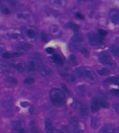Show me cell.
<instances>
[{"label":"cell","mask_w":119,"mask_h":133,"mask_svg":"<svg viewBox=\"0 0 119 133\" xmlns=\"http://www.w3.org/2000/svg\"><path fill=\"white\" fill-rule=\"evenodd\" d=\"M50 98L54 106L57 107H61L64 106L66 103V96L62 90L54 88L50 92Z\"/></svg>","instance_id":"1"},{"label":"cell","mask_w":119,"mask_h":133,"mask_svg":"<svg viewBox=\"0 0 119 133\" xmlns=\"http://www.w3.org/2000/svg\"><path fill=\"white\" fill-rule=\"evenodd\" d=\"M42 63L41 60V57L38 53H35L33 55L31 59L29 61V63L27 64V68L29 72H34V71L38 70L40 66Z\"/></svg>","instance_id":"2"},{"label":"cell","mask_w":119,"mask_h":133,"mask_svg":"<svg viewBox=\"0 0 119 133\" xmlns=\"http://www.w3.org/2000/svg\"><path fill=\"white\" fill-rule=\"evenodd\" d=\"M89 44L92 46H99L104 43V39L100 35L94 33H89L88 34Z\"/></svg>","instance_id":"3"},{"label":"cell","mask_w":119,"mask_h":133,"mask_svg":"<svg viewBox=\"0 0 119 133\" xmlns=\"http://www.w3.org/2000/svg\"><path fill=\"white\" fill-rule=\"evenodd\" d=\"M99 60L101 63L110 66H115L116 63L114 61L110 55L106 52H102L99 55Z\"/></svg>","instance_id":"4"},{"label":"cell","mask_w":119,"mask_h":133,"mask_svg":"<svg viewBox=\"0 0 119 133\" xmlns=\"http://www.w3.org/2000/svg\"><path fill=\"white\" fill-rule=\"evenodd\" d=\"M11 68L15 69L19 73H23L26 69V64L23 61H14L9 63Z\"/></svg>","instance_id":"5"},{"label":"cell","mask_w":119,"mask_h":133,"mask_svg":"<svg viewBox=\"0 0 119 133\" xmlns=\"http://www.w3.org/2000/svg\"><path fill=\"white\" fill-rule=\"evenodd\" d=\"M76 107H77V111L80 116L83 118H87L89 115V109L87 105L80 102H77Z\"/></svg>","instance_id":"6"},{"label":"cell","mask_w":119,"mask_h":133,"mask_svg":"<svg viewBox=\"0 0 119 133\" xmlns=\"http://www.w3.org/2000/svg\"><path fill=\"white\" fill-rule=\"evenodd\" d=\"M13 129L15 132H25V124L23 121L21 120H15L12 123Z\"/></svg>","instance_id":"7"},{"label":"cell","mask_w":119,"mask_h":133,"mask_svg":"<svg viewBox=\"0 0 119 133\" xmlns=\"http://www.w3.org/2000/svg\"><path fill=\"white\" fill-rule=\"evenodd\" d=\"M38 71H39L41 75L44 77H46V78L47 77L48 78L50 77L53 75V71L51 69V68L48 66L44 65V64L41 65V66L38 69Z\"/></svg>","instance_id":"8"},{"label":"cell","mask_w":119,"mask_h":133,"mask_svg":"<svg viewBox=\"0 0 119 133\" xmlns=\"http://www.w3.org/2000/svg\"><path fill=\"white\" fill-rule=\"evenodd\" d=\"M16 49L20 53H23L28 52L32 48L31 45L27 43H19L16 45Z\"/></svg>","instance_id":"9"},{"label":"cell","mask_w":119,"mask_h":133,"mask_svg":"<svg viewBox=\"0 0 119 133\" xmlns=\"http://www.w3.org/2000/svg\"><path fill=\"white\" fill-rule=\"evenodd\" d=\"M13 105V98L11 96L5 97L2 101V107L6 110H9Z\"/></svg>","instance_id":"10"},{"label":"cell","mask_w":119,"mask_h":133,"mask_svg":"<svg viewBox=\"0 0 119 133\" xmlns=\"http://www.w3.org/2000/svg\"><path fill=\"white\" fill-rule=\"evenodd\" d=\"M83 78H85L90 81H95V79H96L95 73L91 69L84 68V67H83Z\"/></svg>","instance_id":"11"},{"label":"cell","mask_w":119,"mask_h":133,"mask_svg":"<svg viewBox=\"0 0 119 133\" xmlns=\"http://www.w3.org/2000/svg\"><path fill=\"white\" fill-rule=\"evenodd\" d=\"M101 105H100V101L96 97H94L91 99V110L92 112H96L99 110Z\"/></svg>","instance_id":"12"},{"label":"cell","mask_w":119,"mask_h":133,"mask_svg":"<svg viewBox=\"0 0 119 133\" xmlns=\"http://www.w3.org/2000/svg\"><path fill=\"white\" fill-rule=\"evenodd\" d=\"M60 75L66 81L68 82V83H74L75 81V76L73 74L68 73V72H61Z\"/></svg>","instance_id":"13"},{"label":"cell","mask_w":119,"mask_h":133,"mask_svg":"<svg viewBox=\"0 0 119 133\" xmlns=\"http://www.w3.org/2000/svg\"><path fill=\"white\" fill-rule=\"evenodd\" d=\"M50 59L53 63H54L57 65H62L64 63V61L62 57L58 54H54L50 57Z\"/></svg>","instance_id":"14"},{"label":"cell","mask_w":119,"mask_h":133,"mask_svg":"<svg viewBox=\"0 0 119 133\" xmlns=\"http://www.w3.org/2000/svg\"><path fill=\"white\" fill-rule=\"evenodd\" d=\"M110 19L113 23L119 25V11L118 10H112L110 11Z\"/></svg>","instance_id":"15"},{"label":"cell","mask_w":119,"mask_h":133,"mask_svg":"<svg viewBox=\"0 0 119 133\" xmlns=\"http://www.w3.org/2000/svg\"><path fill=\"white\" fill-rule=\"evenodd\" d=\"M50 3L53 6L56 8H64L67 4L66 0H50Z\"/></svg>","instance_id":"16"},{"label":"cell","mask_w":119,"mask_h":133,"mask_svg":"<svg viewBox=\"0 0 119 133\" xmlns=\"http://www.w3.org/2000/svg\"><path fill=\"white\" fill-rule=\"evenodd\" d=\"M72 47L74 48V49H77L80 51L83 54V56H85V57H88L89 56V52L86 47L82 45H75V44L73 45Z\"/></svg>","instance_id":"17"},{"label":"cell","mask_w":119,"mask_h":133,"mask_svg":"<svg viewBox=\"0 0 119 133\" xmlns=\"http://www.w3.org/2000/svg\"><path fill=\"white\" fill-rule=\"evenodd\" d=\"M105 85L108 84H115L119 86V77H112L106 79L103 82Z\"/></svg>","instance_id":"18"},{"label":"cell","mask_w":119,"mask_h":133,"mask_svg":"<svg viewBox=\"0 0 119 133\" xmlns=\"http://www.w3.org/2000/svg\"><path fill=\"white\" fill-rule=\"evenodd\" d=\"M21 55V53L19 52H5L2 57L4 59H12V58L17 57Z\"/></svg>","instance_id":"19"},{"label":"cell","mask_w":119,"mask_h":133,"mask_svg":"<svg viewBox=\"0 0 119 133\" xmlns=\"http://www.w3.org/2000/svg\"><path fill=\"white\" fill-rule=\"evenodd\" d=\"M50 32L51 33L52 35H54V36L56 37H58L60 36L61 33H62V31H61L60 29V27L58 25H52L50 28Z\"/></svg>","instance_id":"20"},{"label":"cell","mask_w":119,"mask_h":133,"mask_svg":"<svg viewBox=\"0 0 119 133\" xmlns=\"http://www.w3.org/2000/svg\"><path fill=\"white\" fill-rule=\"evenodd\" d=\"M76 92L80 97H84L86 94V87L84 85H80L76 87Z\"/></svg>","instance_id":"21"},{"label":"cell","mask_w":119,"mask_h":133,"mask_svg":"<svg viewBox=\"0 0 119 133\" xmlns=\"http://www.w3.org/2000/svg\"><path fill=\"white\" fill-rule=\"evenodd\" d=\"M83 38L80 33H75L73 35V37H72L71 41L73 43H77L82 42L83 41Z\"/></svg>","instance_id":"22"},{"label":"cell","mask_w":119,"mask_h":133,"mask_svg":"<svg viewBox=\"0 0 119 133\" xmlns=\"http://www.w3.org/2000/svg\"><path fill=\"white\" fill-rule=\"evenodd\" d=\"M116 129L114 127H110V126H105L103 127L101 130H99L100 132L102 133H109V132H116Z\"/></svg>","instance_id":"23"},{"label":"cell","mask_w":119,"mask_h":133,"mask_svg":"<svg viewBox=\"0 0 119 133\" xmlns=\"http://www.w3.org/2000/svg\"><path fill=\"white\" fill-rule=\"evenodd\" d=\"M26 34L27 35V37L30 39H35L36 36V32L33 28H28L26 30Z\"/></svg>","instance_id":"24"},{"label":"cell","mask_w":119,"mask_h":133,"mask_svg":"<svg viewBox=\"0 0 119 133\" xmlns=\"http://www.w3.org/2000/svg\"><path fill=\"white\" fill-rule=\"evenodd\" d=\"M45 130L46 132H52L54 131V127L50 120L47 119L45 121Z\"/></svg>","instance_id":"25"},{"label":"cell","mask_w":119,"mask_h":133,"mask_svg":"<svg viewBox=\"0 0 119 133\" xmlns=\"http://www.w3.org/2000/svg\"><path fill=\"white\" fill-rule=\"evenodd\" d=\"M11 67L7 65L0 63V73L2 74H7L10 72Z\"/></svg>","instance_id":"26"},{"label":"cell","mask_w":119,"mask_h":133,"mask_svg":"<svg viewBox=\"0 0 119 133\" xmlns=\"http://www.w3.org/2000/svg\"><path fill=\"white\" fill-rule=\"evenodd\" d=\"M5 81L11 85H15V84L17 83V79H15V77H13V76H7L6 78H5Z\"/></svg>","instance_id":"27"},{"label":"cell","mask_w":119,"mask_h":133,"mask_svg":"<svg viewBox=\"0 0 119 133\" xmlns=\"http://www.w3.org/2000/svg\"><path fill=\"white\" fill-rule=\"evenodd\" d=\"M66 26L68 27V28L72 29V30L74 31H78L79 29H80V26L77 25L75 24V23H71V22L67 23Z\"/></svg>","instance_id":"28"},{"label":"cell","mask_w":119,"mask_h":133,"mask_svg":"<svg viewBox=\"0 0 119 133\" xmlns=\"http://www.w3.org/2000/svg\"><path fill=\"white\" fill-rule=\"evenodd\" d=\"M110 50L113 55L119 57V47H117L115 45H113L110 46Z\"/></svg>","instance_id":"29"},{"label":"cell","mask_w":119,"mask_h":133,"mask_svg":"<svg viewBox=\"0 0 119 133\" xmlns=\"http://www.w3.org/2000/svg\"><path fill=\"white\" fill-rule=\"evenodd\" d=\"M69 63L73 65V66H76L77 65V61L74 55H71L69 57Z\"/></svg>","instance_id":"30"},{"label":"cell","mask_w":119,"mask_h":133,"mask_svg":"<svg viewBox=\"0 0 119 133\" xmlns=\"http://www.w3.org/2000/svg\"><path fill=\"white\" fill-rule=\"evenodd\" d=\"M97 73H98V74L100 75L105 76L110 73V71L106 68H102L101 69H99L98 71H97Z\"/></svg>","instance_id":"31"},{"label":"cell","mask_w":119,"mask_h":133,"mask_svg":"<svg viewBox=\"0 0 119 133\" xmlns=\"http://www.w3.org/2000/svg\"><path fill=\"white\" fill-rule=\"evenodd\" d=\"M7 36L11 39H17L19 37L20 33L19 32H9L7 33Z\"/></svg>","instance_id":"32"},{"label":"cell","mask_w":119,"mask_h":133,"mask_svg":"<svg viewBox=\"0 0 119 133\" xmlns=\"http://www.w3.org/2000/svg\"><path fill=\"white\" fill-rule=\"evenodd\" d=\"M91 125L93 129H97V125H98V121H97V118L96 117H93L91 118Z\"/></svg>","instance_id":"33"},{"label":"cell","mask_w":119,"mask_h":133,"mask_svg":"<svg viewBox=\"0 0 119 133\" xmlns=\"http://www.w3.org/2000/svg\"><path fill=\"white\" fill-rule=\"evenodd\" d=\"M35 80L34 79L33 77H27V78H26L24 81V83L25 84H27V85H32V84H33L35 83Z\"/></svg>","instance_id":"34"},{"label":"cell","mask_w":119,"mask_h":133,"mask_svg":"<svg viewBox=\"0 0 119 133\" xmlns=\"http://www.w3.org/2000/svg\"><path fill=\"white\" fill-rule=\"evenodd\" d=\"M1 10H2V12L3 14H5V15H8V14H10V10H9V8L5 6H2L1 7Z\"/></svg>","instance_id":"35"},{"label":"cell","mask_w":119,"mask_h":133,"mask_svg":"<svg viewBox=\"0 0 119 133\" xmlns=\"http://www.w3.org/2000/svg\"><path fill=\"white\" fill-rule=\"evenodd\" d=\"M110 93L114 96L116 97H119V90L116 89H113L110 90Z\"/></svg>","instance_id":"36"},{"label":"cell","mask_w":119,"mask_h":133,"mask_svg":"<svg viewBox=\"0 0 119 133\" xmlns=\"http://www.w3.org/2000/svg\"><path fill=\"white\" fill-rule=\"evenodd\" d=\"M98 33H99V35L101 37H104L105 35H107V31L104 30V29H99L98 30Z\"/></svg>","instance_id":"37"},{"label":"cell","mask_w":119,"mask_h":133,"mask_svg":"<svg viewBox=\"0 0 119 133\" xmlns=\"http://www.w3.org/2000/svg\"><path fill=\"white\" fill-rule=\"evenodd\" d=\"M113 108L115 109L116 113L117 114L118 116H119V104L118 103H115L113 104Z\"/></svg>","instance_id":"38"},{"label":"cell","mask_w":119,"mask_h":133,"mask_svg":"<svg viewBox=\"0 0 119 133\" xmlns=\"http://www.w3.org/2000/svg\"><path fill=\"white\" fill-rule=\"evenodd\" d=\"M100 105H101V107H102L103 108H107L109 107V104L107 102L105 101H100Z\"/></svg>","instance_id":"39"},{"label":"cell","mask_w":119,"mask_h":133,"mask_svg":"<svg viewBox=\"0 0 119 133\" xmlns=\"http://www.w3.org/2000/svg\"><path fill=\"white\" fill-rule=\"evenodd\" d=\"M41 37H42V40L44 42L48 41V37H47V35L44 32H42V34H41Z\"/></svg>","instance_id":"40"},{"label":"cell","mask_w":119,"mask_h":133,"mask_svg":"<svg viewBox=\"0 0 119 133\" xmlns=\"http://www.w3.org/2000/svg\"><path fill=\"white\" fill-rule=\"evenodd\" d=\"M17 17H18L19 18H22V19H26L28 17H29V15H27V14H19L18 15H17Z\"/></svg>","instance_id":"41"},{"label":"cell","mask_w":119,"mask_h":133,"mask_svg":"<svg viewBox=\"0 0 119 133\" xmlns=\"http://www.w3.org/2000/svg\"><path fill=\"white\" fill-rule=\"evenodd\" d=\"M75 17L80 20H82L84 19V17H83L82 14H80V13H76V14H75Z\"/></svg>","instance_id":"42"},{"label":"cell","mask_w":119,"mask_h":133,"mask_svg":"<svg viewBox=\"0 0 119 133\" xmlns=\"http://www.w3.org/2000/svg\"><path fill=\"white\" fill-rule=\"evenodd\" d=\"M54 49L52 48V47H47L46 49V51L48 53H49V54H52V53L54 52Z\"/></svg>","instance_id":"43"},{"label":"cell","mask_w":119,"mask_h":133,"mask_svg":"<svg viewBox=\"0 0 119 133\" xmlns=\"http://www.w3.org/2000/svg\"><path fill=\"white\" fill-rule=\"evenodd\" d=\"M62 88H63V90L65 91V92H66L68 94H70V91H69V90L68 89L66 85H64V84H62Z\"/></svg>","instance_id":"44"},{"label":"cell","mask_w":119,"mask_h":133,"mask_svg":"<svg viewBox=\"0 0 119 133\" xmlns=\"http://www.w3.org/2000/svg\"><path fill=\"white\" fill-rule=\"evenodd\" d=\"M3 51H4V46L2 45V44L0 43V53H2Z\"/></svg>","instance_id":"45"},{"label":"cell","mask_w":119,"mask_h":133,"mask_svg":"<svg viewBox=\"0 0 119 133\" xmlns=\"http://www.w3.org/2000/svg\"><path fill=\"white\" fill-rule=\"evenodd\" d=\"M116 41L119 44V37H118L116 38Z\"/></svg>","instance_id":"46"},{"label":"cell","mask_w":119,"mask_h":133,"mask_svg":"<svg viewBox=\"0 0 119 133\" xmlns=\"http://www.w3.org/2000/svg\"><path fill=\"white\" fill-rule=\"evenodd\" d=\"M2 2H3V0H0V5H2Z\"/></svg>","instance_id":"47"}]
</instances>
